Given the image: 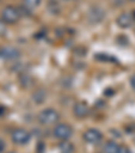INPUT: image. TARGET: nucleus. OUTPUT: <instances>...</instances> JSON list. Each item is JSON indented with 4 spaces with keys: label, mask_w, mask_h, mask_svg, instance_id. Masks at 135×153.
Masks as SVG:
<instances>
[{
    "label": "nucleus",
    "mask_w": 135,
    "mask_h": 153,
    "mask_svg": "<svg viewBox=\"0 0 135 153\" xmlns=\"http://www.w3.org/2000/svg\"><path fill=\"white\" fill-rule=\"evenodd\" d=\"M20 16H22V11L15 6H7L1 11V20L7 25H15L19 22Z\"/></svg>",
    "instance_id": "f257e3e1"
},
{
    "label": "nucleus",
    "mask_w": 135,
    "mask_h": 153,
    "mask_svg": "<svg viewBox=\"0 0 135 153\" xmlns=\"http://www.w3.org/2000/svg\"><path fill=\"white\" fill-rule=\"evenodd\" d=\"M22 3H23L24 8H27L29 11H32V10H35L37 7L41 6L42 0H22Z\"/></svg>",
    "instance_id": "f8f14e48"
},
{
    "label": "nucleus",
    "mask_w": 135,
    "mask_h": 153,
    "mask_svg": "<svg viewBox=\"0 0 135 153\" xmlns=\"http://www.w3.org/2000/svg\"><path fill=\"white\" fill-rule=\"evenodd\" d=\"M45 99H46V91L38 90L32 94V100H34L35 103H42Z\"/></svg>",
    "instance_id": "ddd939ff"
},
{
    "label": "nucleus",
    "mask_w": 135,
    "mask_h": 153,
    "mask_svg": "<svg viewBox=\"0 0 135 153\" xmlns=\"http://www.w3.org/2000/svg\"><path fill=\"white\" fill-rule=\"evenodd\" d=\"M119 145L115 141H107L103 145V153H118L119 152Z\"/></svg>",
    "instance_id": "9b49d317"
},
{
    "label": "nucleus",
    "mask_w": 135,
    "mask_h": 153,
    "mask_svg": "<svg viewBox=\"0 0 135 153\" xmlns=\"http://www.w3.org/2000/svg\"><path fill=\"white\" fill-rule=\"evenodd\" d=\"M130 85H131V88L135 91V75H132L131 79H130Z\"/></svg>",
    "instance_id": "f3484780"
},
{
    "label": "nucleus",
    "mask_w": 135,
    "mask_h": 153,
    "mask_svg": "<svg viewBox=\"0 0 135 153\" xmlns=\"http://www.w3.org/2000/svg\"><path fill=\"white\" fill-rule=\"evenodd\" d=\"M7 31V23H4L3 20H0V37H3Z\"/></svg>",
    "instance_id": "2eb2a0df"
},
{
    "label": "nucleus",
    "mask_w": 135,
    "mask_h": 153,
    "mask_svg": "<svg viewBox=\"0 0 135 153\" xmlns=\"http://www.w3.org/2000/svg\"><path fill=\"white\" fill-rule=\"evenodd\" d=\"M8 153H15V152H8Z\"/></svg>",
    "instance_id": "aec40b11"
},
{
    "label": "nucleus",
    "mask_w": 135,
    "mask_h": 153,
    "mask_svg": "<svg viewBox=\"0 0 135 153\" xmlns=\"http://www.w3.org/2000/svg\"><path fill=\"white\" fill-rule=\"evenodd\" d=\"M118 153H132V152H131V149H130L128 146H124V145H123V146L119 148V152Z\"/></svg>",
    "instance_id": "dca6fc26"
},
{
    "label": "nucleus",
    "mask_w": 135,
    "mask_h": 153,
    "mask_svg": "<svg viewBox=\"0 0 135 153\" xmlns=\"http://www.w3.org/2000/svg\"><path fill=\"white\" fill-rule=\"evenodd\" d=\"M0 57H1V54H0Z\"/></svg>",
    "instance_id": "412c9836"
},
{
    "label": "nucleus",
    "mask_w": 135,
    "mask_h": 153,
    "mask_svg": "<svg viewBox=\"0 0 135 153\" xmlns=\"http://www.w3.org/2000/svg\"><path fill=\"white\" fill-rule=\"evenodd\" d=\"M0 54L6 61H16L20 57V50L15 46H4L0 49Z\"/></svg>",
    "instance_id": "0eeeda50"
},
{
    "label": "nucleus",
    "mask_w": 135,
    "mask_h": 153,
    "mask_svg": "<svg viewBox=\"0 0 135 153\" xmlns=\"http://www.w3.org/2000/svg\"><path fill=\"white\" fill-rule=\"evenodd\" d=\"M47 8H49V11L52 12V14H58V11H60V6H58V3L55 0H49Z\"/></svg>",
    "instance_id": "4468645a"
},
{
    "label": "nucleus",
    "mask_w": 135,
    "mask_h": 153,
    "mask_svg": "<svg viewBox=\"0 0 135 153\" xmlns=\"http://www.w3.org/2000/svg\"><path fill=\"white\" fill-rule=\"evenodd\" d=\"M73 115L76 118H85L89 115V106L85 102H77V103L73 106Z\"/></svg>",
    "instance_id": "1a4fd4ad"
},
{
    "label": "nucleus",
    "mask_w": 135,
    "mask_h": 153,
    "mask_svg": "<svg viewBox=\"0 0 135 153\" xmlns=\"http://www.w3.org/2000/svg\"><path fill=\"white\" fill-rule=\"evenodd\" d=\"M38 121L41 125L50 126V125H54L60 121V114L54 108H45L38 114Z\"/></svg>",
    "instance_id": "f03ea898"
},
{
    "label": "nucleus",
    "mask_w": 135,
    "mask_h": 153,
    "mask_svg": "<svg viewBox=\"0 0 135 153\" xmlns=\"http://www.w3.org/2000/svg\"><path fill=\"white\" fill-rule=\"evenodd\" d=\"M104 16H105V14H104L103 8H101V7H97V6L91 7L89 11H88V15H86L89 23H92V25L101 23L103 19H104Z\"/></svg>",
    "instance_id": "39448f33"
},
{
    "label": "nucleus",
    "mask_w": 135,
    "mask_h": 153,
    "mask_svg": "<svg viewBox=\"0 0 135 153\" xmlns=\"http://www.w3.org/2000/svg\"><path fill=\"white\" fill-rule=\"evenodd\" d=\"M72 134H73V129H72V126L68 123H57L54 126V129H53V136H54L55 138L61 140V141L69 140L70 137H72Z\"/></svg>",
    "instance_id": "7ed1b4c3"
},
{
    "label": "nucleus",
    "mask_w": 135,
    "mask_h": 153,
    "mask_svg": "<svg viewBox=\"0 0 135 153\" xmlns=\"http://www.w3.org/2000/svg\"><path fill=\"white\" fill-rule=\"evenodd\" d=\"M4 146H6V145H4V141H3V140H1V138H0V153H3Z\"/></svg>",
    "instance_id": "a211bd4d"
},
{
    "label": "nucleus",
    "mask_w": 135,
    "mask_h": 153,
    "mask_svg": "<svg viewBox=\"0 0 135 153\" xmlns=\"http://www.w3.org/2000/svg\"><path fill=\"white\" fill-rule=\"evenodd\" d=\"M58 150H60V153H75V145L68 140H63L58 145Z\"/></svg>",
    "instance_id": "9d476101"
},
{
    "label": "nucleus",
    "mask_w": 135,
    "mask_h": 153,
    "mask_svg": "<svg viewBox=\"0 0 135 153\" xmlns=\"http://www.w3.org/2000/svg\"><path fill=\"white\" fill-rule=\"evenodd\" d=\"M3 114H4V107H1V106H0V117L3 115Z\"/></svg>",
    "instance_id": "6ab92c4d"
},
{
    "label": "nucleus",
    "mask_w": 135,
    "mask_h": 153,
    "mask_svg": "<svg viewBox=\"0 0 135 153\" xmlns=\"http://www.w3.org/2000/svg\"><path fill=\"white\" fill-rule=\"evenodd\" d=\"M135 22V18L132 14H130V12H123V14H120L118 16V19H116V23H118L119 27H122V29H130V27L134 25Z\"/></svg>",
    "instance_id": "6e6552de"
},
{
    "label": "nucleus",
    "mask_w": 135,
    "mask_h": 153,
    "mask_svg": "<svg viewBox=\"0 0 135 153\" xmlns=\"http://www.w3.org/2000/svg\"><path fill=\"white\" fill-rule=\"evenodd\" d=\"M83 137H84V141L91 145H96L103 140V134H101V131L99 129H88L84 133Z\"/></svg>",
    "instance_id": "423d86ee"
},
{
    "label": "nucleus",
    "mask_w": 135,
    "mask_h": 153,
    "mask_svg": "<svg viewBox=\"0 0 135 153\" xmlns=\"http://www.w3.org/2000/svg\"><path fill=\"white\" fill-rule=\"evenodd\" d=\"M11 138L18 145H26L31 140V134L26 129H15L11 133Z\"/></svg>",
    "instance_id": "20e7f679"
}]
</instances>
